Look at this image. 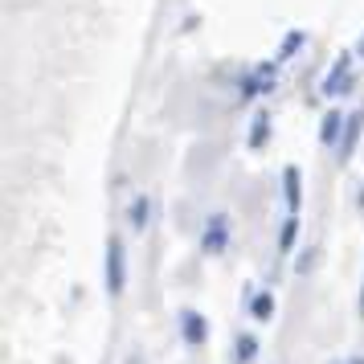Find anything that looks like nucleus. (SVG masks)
Wrapping results in <instances>:
<instances>
[{"instance_id":"1","label":"nucleus","mask_w":364,"mask_h":364,"mask_svg":"<svg viewBox=\"0 0 364 364\" xmlns=\"http://www.w3.org/2000/svg\"><path fill=\"white\" fill-rule=\"evenodd\" d=\"M102 282H107V295L119 299L127 291V246H123V237L111 233L107 237V262H102Z\"/></svg>"},{"instance_id":"2","label":"nucleus","mask_w":364,"mask_h":364,"mask_svg":"<svg viewBox=\"0 0 364 364\" xmlns=\"http://www.w3.org/2000/svg\"><path fill=\"white\" fill-rule=\"evenodd\" d=\"M230 213H213L205 221V230H200V250L209 254V258H221L225 250H230Z\"/></svg>"},{"instance_id":"3","label":"nucleus","mask_w":364,"mask_h":364,"mask_svg":"<svg viewBox=\"0 0 364 364\" xmlns=\"http://www.w3.org/2000/svg\"><path fill=\"white\" fill-rule=\"evenodd\" d=\"M176 323H181V340L188 348H200L205 340H209V319H205L197 307H184V311L176 315Z\"/></svg>"},{"instance_id":"4","label":"nucleus","mask_w":364,"mask_h":364,"mask_svg":"<svg viewBox=\"0 0 364 364\" xmlns=\"http://www.w3.org/2000/svg\"><path fill=\"white\" fill-rule=\"evenodd\" d=\"M364 135V111H352L344 123V135H340V144H336V156H340V164L344 160H352V151H356V144H360Z\"/></svg>"},{"instance_id":"5","label":"nucleus","mask_w":364,"mask_h":364,"mask_svg":"<svg viewBox=\"0 0 364 364\" xmlns=\"http://www.w3.org/2000/svg\"><path fill=\"white\" fill-rule=\"evenodd\" d=\"M282 200H287V209H291V213L303 209V172H299L295 164L282 168Z\"/></svg>"},{"instance_id":"6","label":"nucleus","mask_w":364,"mask_h":364,"mask_svg":"<svg viewBox=\"0 0 364 364\" xmlns=\"http://www.w3.org/2000/svg\"><path fill=\"white\" fill-rule=\"evenodd\" d=\"M127 221H132V230H135V233L148 230V221H151V200H148V193H139V197L132 200V209H127Z\"/></svg>"},{"instance_id":"7","label":"nucleus","mask_w":364,"mask_h":364,"mask_svg":"<svg viewBox=\"0 0 364 364\" xmlns=\"http://www.w3.org/2000/svg\"><path fill=\"white\" fill-rule=\"evenodd\" d=\"M348 86H352V78H348V58H340L336 70L328 74V82H323V95L328 99H340V90H348Z\"/></svg>"},{"instance_id":"8","label":"nucleus","mask_w":364,"mask_h":364,"mask_svg":"<svg viewBox=\"0 0 364 364\" xmlns=\"http://www.w3.org/2000/svg\"><path fill=\"white\" fill-rule=\"evenodd\" d=\"M266 139H270V115H266V111H258V115H254V127H250V151H262L266 148Z\"/></svg>"},{"instance_id":"9","label":"nucleus","mask_w":364,"mask_h":364,"mask_svg":"<svg viewBox=\"0 0 364 364\" xmlns=\"http://www.w3.org/2000/svg\"><path fill=\"white\" fill-rule=\"evenodd\" d=\"M340 132H344V119H340V111L323 115V127H319V144H323V148H336V144H340Z\"/></svg>"},{"instance_id":"10","label":"nucleus","mask_w":364,"mask_h":364,"mask_svg":"<svg viewBox=\"0 0 364 364\" xmlns=\"http://www.w3.org/2000/svg\"><path fill=\"white\" fill-rule=\"evenodd\" d=\"M233 356H237V364H254V360H258V336L242 331V336H237V344H233Z\"/></svg>"},{"instance_id":"11","label":"nucleus","mask_w":364,"mask_h":364,"mask_svg":"<svg viewBox=\"0 0 364 364\" xmlns=\"http://www.w3.org/2000/svg\"><path fill=\"white\" fill-rule=\"evenodd\" d=\"M250 315H254L258 323H266V319L274 315V295H270V291H262V295H254V299H250Z\"/></svg>"},{"instance_id":"12","label":"nucleus","mask_w":364,"mask_h":364,"mask_svg":"<svg viewBox=\"0 0 364 364\" xmlns=\"http://www.w3.org/2000/svg\"><path fill=\"white\" fill-rule=\"evenodd\" d=\"M299 242V213H291L287 221H282V233H279V250L287 254V250H295Z\"/></svg>"},{"instance_id":"13","label":"nucleus","mask_w":364,"mask_h":364,"mask_svg":"<svg viewBox=\"0 0 364 364\" xmlns=\"http://www.w3.org/2000/svg\"><path fill=\"white\" fill-rule=\"evenodd\" d=\"M340 364H364V356H344Z\"/></svg>"},{"instance_id":"14","label":"nucleus","mask_w":364,"mask_h":364,"mask_svg":"<svg viewBox=\"0 0 364 364\" xmlns=\"http://www.w3.org/2000/svg\"><path fill=\"white\" fill-rule=\"evenodd\" d=\"M356 311L364 315V282H360V299H356Z\"/></svg>"},{"instance_id":"15","label":"nucleus","mask_w":364,"mask_h":364,"mask_svg":"<svg viewBox=\"0 0 364 364\" xmlns=\"http://www.w3.org/2000/svg\"><path fill=\"white\" fill-rule=\"evenodd\" d=\"M127 364H144V360H139V356H127Z\"/></svg>"},{"instance_id":"16","label":"nucleus","mask_w":364,"mask_h":364,"mask_svg":"<svg viewBox=\"0 0 364 364\" xmlns=\"http://www.w3.org/2000/svg\"><path fill=\"white\" fill-rule=\"evenodd\" d=\"M360 53H364V46H360Z\"/></svg>"}]
</instances>
